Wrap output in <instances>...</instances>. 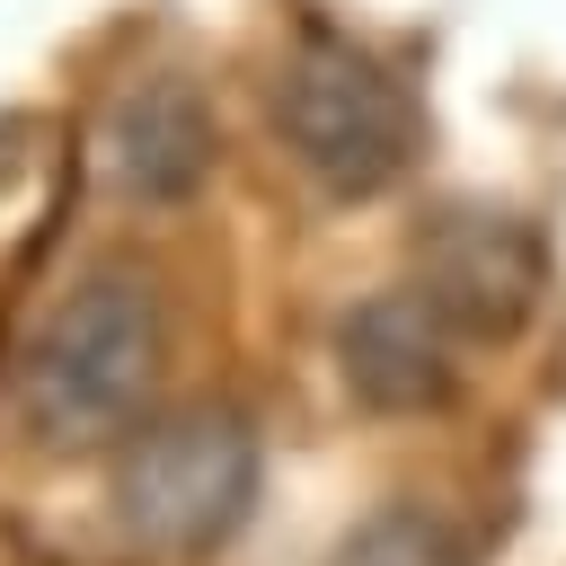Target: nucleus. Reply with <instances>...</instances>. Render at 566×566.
Wrapping results in <instances>:
<instances>
[{
	"label": "nucleus",
	"instance_id": "7ed1b4c3",
	"mask_svg": "<svg viewBox=\"0 0 566 566\" xmlns=\"http://www.w3.org/2000/svg\"><path fill=\"white\" fill-rule=\"evenodd\" d=\"M274 133L292 150V168L336 195V203H371L416 168V97L398 88V71L345 35H301L274 71Z\"/></svg>",
	"mask_w": 566,
	"mask_h": 566
},
{
	"label": "nucleus",
	"instance_id": "f257e3e1",
	"mask_svg": "<svg viewBox=\"0 0 566 566\" xmlns=\"http://www.w3.org/2000/svg\"><path fill=\"white\" fill-rule=\"evenodd\" d=\"M159 354H168V318H159L150 274H133V265L80 274L18 345V380H9L18 433L35 451H97V442L133 433V416L159 380Z\"/></svg>",
	"mask_w": 566,
	"mask_h": 566
},
{
	"label": "nucleus",
	"instance_id": "f03ea898",
	"mask_svg": "<svg viewBox=\"0 0 566 566\" xmlns=\"http://www.w3.org/2000/svg\"><path fill=\"white\" fill-rule=\"evenodd\" d=\"M265 486V442L239 407H168L115 451V522L159 557H212L239 539Z\"/></svg>",
	"mask_w": 566,
	"mask_h": 566
},
{
	"label": "nucleus",
	"instance_id": "39448f33",
	"mask_svg": "<svg viewBox=\"0 0 566 566\" xmlns=\"http://www.w3.org/2000/svg\"><path fill=\"white\" fill-rule=\"evenodd\" d=\"M451 354H460V327L416 283H389V292H371V301H354L336 318V380L371 416H433V407H451V389H460Z\"/></svg>",
	"mask_w": 566,
	"mask_h": 566
},
{
	"label": "nucleus",
	"instance_id": "20e7f679",
	"mask_svg": "<svg viewBox=\"0 0 566 566\" xmlns=\"http://www.w3.org/2000/svg\"><path fill=\"white\" fill-rule=\"evenodd\" d=\"M416 292L460 327V336H522L539 292H548V256L539 230L513 212H442L416 239Z\"/></svg>",
	"mask_w": 566,
	"mask_h": 566
},
{
	"label": "nucleus",
	"instance_id": "423d86ee",
	"mask_svg": "<svg viewBox=\"0 0 566 566\" xmlns=\"http://www.w3.org/2000/svg\"><path fill=\"white\" fill-rule=\"evenodd\" d=\"M221 159V124L186 71L124 80L115 106L97 115V168L124 203H186Z\"/></svg>",
	"mask_w": 566,
	"mask_h": 566
},
{
	"label": "nucleus",
	"instance_id": "0eeeda50",
	"mask_svg": "<svg viewBox=\"0 0 566 566\" xmlns=\"http://www.w3.org/2000/svg\"><path fill=\"white\" fill-rule=\"evenodd\" d=\"M327 566H469V557H460V539H451L424 504H380V513H363V522L336 539Z\"/></svg>",
	"mask_w": 566,
	"mask_h": 566
}]
</instances>
